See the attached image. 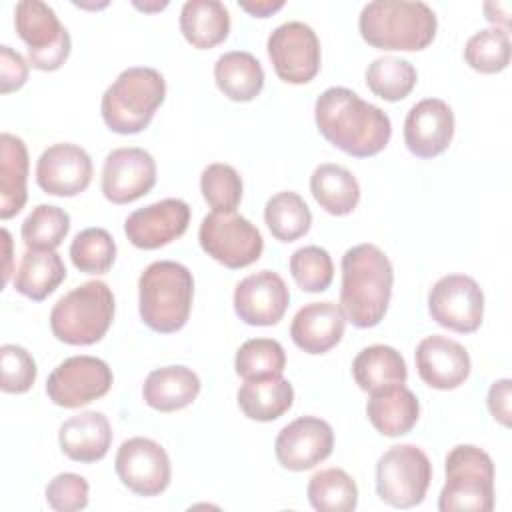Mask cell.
<instances>
[{
	"label": "cell",
	"instance_id": "cell-1",
	"mask_svg": "<svg viewBox=\"0 0 512 512\" xmlns=\"http://www.w3.org/2000/svg\"><path fill=\"white\" fill-rule=\"evenodd\" d=\"M314 120L332 146L354 158L376 156L392 136L390 116L344 86L326 88L316 98Z\"/></svg>",
	"mask_w": 512,
	"mask_h": 512
},
{
	"label": "cell",
	"instance_id": "cell-2",
	"mask_svg": "<svg viewBox=\"0 0 512 512\" xmlns=\"http://www.w3.org/2000/svg\"><path fill=\"white\" fill-rule=\"evenodd\" d=\"M394 270L388 256L376 244H358L342 256L340 308L356 328H372L388 312Z\"/></svg>",
	"mask_w": 512,
	"mask_h": 512
},
{
	"label": "cell",
	"instance_id": "cell-3",
	"mask_svg": "<svg viewBox=\"0 0 512 512\" xmlns=\"http://www.w3.org/2000/svg\"><path fill=\"white\" fill-rule=\"evenodd\" d=\"M436 28L434 10L420 0H374L358 18L360 36L378 50H424L432 44Z\"/></svg>",
	"mask_w": 512,
	"mask_h": 512
},
{
	"label": "cell",
	"instance_id": "cell-4",
	"mask_svg": "<svg viewBox=\"0 0 512 512\" xmlns=\"http://www.w3.org/2000/svg\"><path fill=\"white\" fill-rule=\"evenodd\" d=\"M194 298L192 272L174 260H156L138 278V310L142 322L160 334L184 328Z\"/></svg>",
	"mask_w": 512,
	"mask_h": 512
},
{
	"label": "cell",
	"instance_id": "cell-5",
	"mask_svg": "<svg viewBox=\"0 0 512 512\" xmlns=\"http://www.w3.org/2000/svg\"><path fill=\"white\" fill-rule=\"evenodd\" d=\"M164 96L166 80L156 68H126L102 94V120L116 134H138L148 128Z\"/></svg>",
	"mask_w": 512,
	"mask_h": 512
},
{
	"label": "cell",
	"instance_id": "cell-6",
	"mask_svg": "<svg viewBox=\"0 0 512 512\" xmlns=\"http://www.w3.org/2000/svg\"><path fill=\"white\" fill-rule=\"evenodd\" d=\"M114 294L102 280H90L64 294L50 312L52 334L70 346L100 342L114 320Z\"/></svg>",
	"mask_w": 512,
	"mask_h": 512
},
{
	"label": "cell",
	"instance_id": "cell-7",
	"mask_svg": "<svg viewBox=\"0 0 512 512\" xmlns=\"http://www.w3.org/2000/svg\"><path fill=\"white\" fill-rule=\"evenodd\" d=\"M444 468L440 512H490L494 508V462L488 452L474 444H458L448 452Z\"/></svg>",
	"mask_w": 512,
	"mask_h": 512
},
{
	"label": "cell",
	"instance_id": "cell-8",
	"mask_svg": "<svg viewBox=\"0 0 512 512\" xmlns=\"http://www.w3.org/2000/svg\"><path fill=\"white\" fill-rule=\"evenodd\" d=\"M432 482V464L414 444L390 446L376 462V492L394 508L418 506Z\"/></svg>",
	"mask_w": 512,
	"mask_h": 512
},
{
	"label": "cell",
	"instance_id": "cell-9",
	"mask_svg": "<svg viewBox=\"0 0 512 512\" xmlns=\"http://www.w3.org/2000/svg\"><path fill=\"white\" fill-rule=\"evenodd\" d=\"M14 28L28 48V64L32 68L54 72L70 56V34L46 2H18L14 8Z\"/></svg>",
	"mask_w": 512,
	"mask_h": 512
},
{
	"label": "cell",
	"instance_id": "cell-10",
	"mask_svg": "<svg viewBox=\"0 0 512 512\" xmlns=\"http://www.w3.org/2000/svg\"><path fill=\"white\" fill-rule=\"evenodd\" d=\"M198 240L202 250L230 270L254 264L264 250L260 230L236 212L212 210L202 218Z\"/></svg>",
	"mask_w": 512,
	"mask_h": 512
},
{
	"label": "cell",
	"instance_id": "cell-11",
	"mask_svg": "<svg viewBox=\"0 0 512 512\" xmlns=\"http://www.w3.org/2000/svg\"><path fill=\"white\" fill-rule=\"evenodd\" d=\"M266 50L276 76L288 84H308L320 70V40L304 22L290 20L276 26Z\"/></svg>",
	"mask_w": 512,
	"mask_h": 512
},
{
	"label": "cell",
	"instance_id": "cell-12",
	"mask_svg": "<svg viewBox=\"0 0 512 512\" xmlns=\"http://www.w3.org/2000/svg\"><path fill=\"white\" fill-rule=\"evenodd\" d=\"M110 366L96 356L80 354L62 360L46 380L48 398L62 408L86 406L112 388Z\"/></svg>",
	"mask_w": 512,
	"mask_h": 512
},
{
	"label": "cell",
	"instance_id": "cell-13",
	"mask_svg": "<svg viewBox=\"0 0 512 512\" xmlns=\"http://www.w3.org/2000/svg\"><path fill=\"white\" fill-rule=\"evenodd\" d=\"M428 312L436 324L452 332H476L484 318V294L466 274H446L428 292Z\"/></svg>",
	"mask_w": 512,
	"mask_h": 512
},
{
	"label": "cell",
	"instance_id": "cell-14",
	"mask_svg": "<svg viewBox=\"0 0 512 512\" xmlns=\"http://www.w3.org/2000/svg\"><path fill=\"white\" fill-rule=\"evenodd\" d=\"M114 470L130 492L146 498L162 494L172 478L166 450L156 440L144 436H134L120 444Z\"/></svg>",
	"mask_w": 512,
	"mask_h": 512
},
{
	"label": "cell",
	"instance_id": "cell-15",
	"mask_svg": "<svg viewBox=\"0 0 512 512\" xmlns=\"http://www.w3.org/2000/svg\"><path fill=\"white\" fill-rule=\"evenodd\" d=\"M334 448L332 426L318 416H300L286 424L274 442V454L282 468L304 472L324 462Z\"/></svg>",
	"mask_w": 512,
	"mask_h": 512
},
{
	"label": "cell",
	"instance_id": "cell-16",
	"mask_svg": "<svg viewBox=\"0 0 512 512\" xmlns=\"http://www.w3.org/2000/svg\"><path fill=\"white\" fill-rule=\"evenodd\" d=\"M156 184V162L144 148L112 150L102 168V194L112 204H130L146 196Z\"/></svg>",
	"mask_w": 512,
	"mask_h": 512
},
{
	"label": "cell",
	"instance_id": "cell-17",
	"mask_svg": "<svg viewBox=\"0 0 512 512\" xmlns=\"http://www.w3.org/2000/svg\"><path fill=\"white\" fill-rule=\"evenodd\" d=\"M190 224V206L180 198H164L134 210L124 220V234L140 250L162 248L180 238Z\"/></svg>",
	"mask_w": 512,
	"mask_h": 512
},
{
	"label": "cell",
	"instance_id": "cell-18",
	"mask_svg": "<svg viewBox=\"0 0 512 512\" xmlns=\"http://www.w3.org/2000/svg\"><path fill=\"white\" fill-rule=\"evenodd\" d=\"M290 304V290L280 274L260 270L242 278L234 288V312L250 326L278 324Z\"/></svg>",
	"mask_w": 512,
	"mask_h": 512
},
{
	"label": "cell",
	"instance_id": "cell-19",
	"mask_svg": "<svg viewBox=\"0 0 512 512\" xmlns=\"http://www.w3.org/2000/svg\"><path fill=\"white\" fill-rule=\"evenodd\" d=\"M92 158L70 142L48 146L36 162V184L50 196H76L92 182Z\"/></svg>",
	"mask_w": 512,
	"mask_h": 512
},
{
	"label": "cell",
	"instance_id": "cell-20",
	"mask_svg": "<svg viewBox=\"0 0 512 512\" xmlns=\"http://www.w3.org/2000/svg\"><path fill=\"white\" fill-rule=\"evenodd\" d=\"M454 138V112L440 98L416 102L404 120V144L418 158H434Z\"/></svg>",
	"mask_w": 512,
	"mask_h": 512
},
{
	"label": "cell",
	"instance_id": "cell-21",
	"mask_svg": "<svg viewBox=\"0 0 512 512\" xmlns=\"http://www.w3.org/2000/svg\"><path fill=\"white\" fill-rule=\"evenodd\" d=\"M414 360L420 380L436 390H454L462 386L472 368L468 350L460 342L440 334L420 340Z\"/></svg>",
	"mask_w": 512,
	"mask_h": 512
},
{
	"label": "cell",
	"instance_id": "cell-22",
	"mask_svg": "<svg viewBox=\"0 0 512 512\" xmlns=\"http://www.w3.org/2000/svg\"><path fill=\"white\" fill-rule=\"evenodd\" d=\"M346 316L334 302H310L302 306L290 324L292 342L306 354H326L344 336Z\"/></svg>",
	"mask_w": 512,
	"mask_h": 512
},
{
	"label": "cell",
	"instance_id": "cell-23",
	"mask_svg": "<svg viewBox=\"0 0 512 512\" xmlns=\"http://www.w3.org/2000/svg\"><path fill=\"white\" fill-rule=\"evenodd\" d=\"M58 442L60 450L70 460L92 464L108 454L112 444V426L102 412L86 410L62 422Z\"/></svg>",
	"mask_w": 512,
	"mask_h": 512
},
{
	"label": "cell",
	"instance_id": "cell-24",
	"mask_svg": "<svg viewBox=\"0 0 512 512\" xmlns=\"http://www.w3.org/2000/svg\"><path fill=\"white\" fill-rule=\"evenodd\" d=\"M366 416L382 436H404L420 418V402L410 388L394 384L370 394L366 402Z\"/></svg>",
	"mask_w": 512,
	"mask_h": 512
},
{
	"label": "cell",
	"instance_id": "cell-25",
	"mask_svg": "<svg viewBox=\"0 0 512 512\" xmlns=\"http://www.w3.org/2000/svg\"><path fill=\"white\" fill-rule=\"evenodd\" d=\"M200 394V378L188 366L152 370L142 386L144 402L158 412H176L190 406Z\"/></svg>",
	"mask_w": 512,
	"mask_h": 512
},
{
	"label": "cell",
	"instance_id": "cell-26",
	"mask_svg": "<svg viewBox=\"0 0 512 512\" xmlns=\"http://www.w3.org/2000/svg\"><path fill=\"white\" fill-rule=\"evenodd\" d=\"M28 180V150L22 138L2 132L0 134V218L16 216L26 200Z\"/></svg>",
	"mask_w": 512,
	"mask_h": 512
},
{
	"label": "cell",
	"instance_id": "cell-27",
	"mask_svg": "<svg viewBox=\"0 0 512 512\" xmlns=\"http://www.w3.org/2000/svg\"><path fill=\"white\" fill-rule=\"evenodd\" d=\"M180 32L188 44L208 50L230 34V12L218 0H188L180 10Z\"/></svg>",
	"mask_w": 512,
	"mask_h": 512
},
{
	"label": "cell",
	"instance_id": "cell-28",
	"mask_svg": "<svg viewBox=\"0 0 512 512\" xmlns=\"http://www.w3.org/2000/svg\"><path fill=\"white\" fill-rule=\"evenodd\" d=\"M218 90L234 102H250L264 88V68L258 58L244 50H232L218 56L214 64Z\"/></svg>",
	"mask_w": 512,
	"mask_h": 512
},
{
	"label": "cell",
	"instance_id": "cell-29",
	"mask_svg": "<svg viewBox=\"0 0 512 512\" xmlns=\"http://www.w3.org/2000/svg\"><path fill=\"white\" fill-rule=\"evenodd\" d=\"M66 280V266L56 250L28 248L14 272V288L18 294L42 302Z\"/></svg>",
	"mask_w": 512,
	"mask_h": 512
},
{
	"label": "cell",
	"instance_id": "cell-30",
	"mask_svg": "<svg viewBox=\"0 0 512 512\" xmlns=\"http://www.w3.org/2000/svg\"><path fill=\"white\" fill-rule=\"evenodd\" d=\"M352 376L360 390L372 394L394 384H404L408 370L402 354L396 348L372 344L356 354L352 362Z\"/></svg>",
	"mask_w": 512,
	"mask_h": 512
},
{
	"label": "cell",
	"instance_id": "cell-31",
	"mask_svg": "<svg viewBox=\"0 0 512 512\" xmlns=\"http://www.w3.org/2000/svg\"><path fill=\"white\" fill-rule=\"evenodd\" d=\"M310 192L320 208L332 216H346L354 212L360 202V184L354 174L332 162L314 168L310 176Z\"/></svg>",
	"mask_w": 512,
	"mask_h": 512
},
{
	"label": "cell",
	"instance_id": "cell-32",
	"mask_svg": "<svg viewBox=\"0 0 512 512\" xmlns=\"http://www.w3.org/2000/svg\"><path fill=\"white\" fill-rule=\"evenodd\" d=\"M236 398L246 418L256 422H272L292 408L294 388L280 374V376L244 382Z\"/></svg>",
	"mask_w": 512,
	"mask_h": 512
},
{
	"label": "cell",
	"instance_id": "cell-33",
	"mask_svg": "<svg viewBox=\"0 0 512 512\" xmlns=\"http://www.w3.org/2000/svg\"><path fill=\"white\" fill-rule=\"evenodd\" d=\"M264 222L276 240L294 242L310 230L312 212L300 194L284 190L268 198L264 206Z\"/></svg>",
	"mask_w": 512,
	"mask_h": 512
},
{
	"label": "cell",
	"instance_id": "cell-34",
	"mask_svg": "<svg viewBox=\"0 0 512 512\" xmlns=\"http://www.w3.org/2000/svg\"><path fill=\"white\" fill-rule=\"evenodd\" d=\"M308 502L320 512H352L358 504V486L342 468H326L308 480Z\"/></svg>",
	"mask_w": 512,
	"mask_h": 512
},
{
	"label": "cell",
	"instance_id": "cell-35",
	"mask_svg": "<svg viewBox=\"0 0 512 512\" xmlns=\"http://www.w3.org/2000/svg\"><path fill=\"white\" fill-rule=\"evenodd\" d=\"M418 72L406 58L380 56L366 68V86L386 102L404 100L416 86Z\"/></svg>",
	"mask_w": 512,
	"mask_h": 512
},
{
	"label": "cell",
	"instance_id": "cell-36",
	"mask_svg": "<svg viewBox=\"0 0 512 512\" xmlns=\"http://www.w3.org/2000/svg\"><path fill=\"white\" fill-rule=\"evenodd\" d=\"M70 232V216L54 204H38L24 218L20 234L26 248L56 250Z\"/></svg>",
	"mask_w": 512,
	"mask_h": 512
},
{
	"label": "cell",
	"instance_id": "cell-37",
	"mask_svg": "<svg viewBox=\"0 0 512 512\" xmlns=\"http://www.w3.org/2000/svg\"><path fill=\"white\" fill-rule=\"evenodd\" d=\"M234 368L244 382L280 376L286 368V352L278 340L250 338L238 348Z\"/></svg>",
	"mask_w": 512,
	"mask_h": 512
},
{
	"label": "cell",
	"instance_id": "cell-38",
	"mask_svg": "<svg viewBox=\"0 0 512 512\" xmlns=\"http://www.w3.org/2000/svg\"><path fill=\"white\" fill-rule=\"evenodd\" d=\"M510 50V32L492 26L468 38L464 46V60L480 74H496L508 68Z\"/></svg>",
	"mask_w": 512,
	"mask_h": 512
},
{
	"label": "cell",
	"instance_id": "cell-39",
	"mask_svg": "<svg viewBox=\"0 0 512 512\" xmlns=\"http://www.w3.org/2000/svg\"><path fill=\"white\" fill-rule=\"evenodd\" d=\"M70 260L84 274H106L116 260V242L106 228H86L74 236Z\"/></svg>",
	"mask_w": 512,
	"mask_h": 512
},
{
	"label": "cell",
	"instance_id": "cell-40",
	"mask_svg": "<svg viewBox=\"0 0 512 512\" xmlns=\"http://www.w3.org/2000/svg\"><path fill=\"white\" fill-rule=\"evenodd\" d=\"M200 192L212 210L236 212L242 200V178L230 164L214 162L200 174Z\"/></svg>",
	"mask_w": 512,
	"mask_h": 512
},
{
	"label": "cell",
	"instance_id": "cell-41",
	"mask_svg": "<svg viewBox=\"0 0 512 512\" xmlns=\"http://www.w3.org/2000/svg\"><path fill=\"white\" fill-rule=\"evenodd\" d=\"M290 274L300 290L316 294L328 290L334 278V264L330 254L320 246H302L290 256Z\"/></svg>",
	"mask_w": 512,
	"mask_h": 512
},
{
	"label": "cell",
	"instance_id": "cell-42",
	"mask_svg": "<svg viewBox=\"0 0 512 512\" xmlns=\"http://www.w3.org/2000/svg\"><path fill=\"white\" fill-rule=\"evenodd\" d=\"M0 388L6 394H24L36 382V362L30 352L18 344L0 346Z\"/></svg>",
	"mask_w": 512,
	"mask_h": 512
},
{
	"label": "cell",
	"instance_id": "cell-43",
	"mask_svg": "<svg viewBox=\"0 0 512 512\" xmlns=\"http://www.w3.org/2000/svg\"><path fill=\"white\" fill-rule=\"evenodd\" d=\"M88 480L74 472L54 476L46 486V502L56 512H76L88 506Z\"/></svg>",
	"mask_w": 512,
	"mask_h": 512
},
{
	"label": "cell",
	"instance_id": "cell-44",
	"mask_svg": "<svg viewBox=\"0 0 512 512\" xmlns=\"http://www.w3.org/2000/svg\"><path fill=\"white\" fill-rule=\"evenodd\" d=\"M28 62L22 54L12 50L10 46H0V92L10 94L20 90L28 80Z\"/></svg>",
	"mask_w": 512,
	"mask_h": 512
},
{
	"label": "cell",
	"instance_id": "cell-45",
	"mask_svg": "<svg viewBox=\"0 0 512 512\" xmlns=\"http://www.w3.org/2000/svg\"><path fill=\"white\" fill-rule=\"evenodd\" d=\"M510 398L512 382L508 378L496 380L488 390V410L502 426H510Z\"/></svg>",
	"mask_w": 512,
	"mask_h": 512
},
{
	"label": "cell",
	"instance_id": "cell-46",
	"mask_svg": "<svg viewBox=\"0 0 512 512\" xmlns=\"http://www.w3.org/2000/svg\"><path fill=\"white\" fill-rule=\"evenodd\" d=\"M240 8L256 18H268L280 8H284V0H256V2H240Z\"/></svg>",
	"mask_w": 512,
	"mask_h": 512
},
{
	"label": "cell",
	"instance_id": "cell-47",
	"mask_svg": "<svg viewBox=\"0 0 512 512\" xmlns=\"http://www.w3.org/2000/svg\"><path fill=\"white\" fill-rule=\"evenodd\" d=\"M484 14H486V20H490L494 26L508 30V26H510V4L486 2L484 4Z\"/></svg>",
	"mask_w": 512,
	"mask_h": 512
},
{
	"label": "cell",
	"instance_id": "cell-48",
	"mask_svg": "<svg viewBox=\"0 0 512 512\" xmlns=\"http://www.w3.org/2000/svg\"><path fill=\"white\" fill-rule=\"evenodd\" d=\"M2 238H4V252H6V266H4V284L10 280V248H12V238L6 228H2Z\"/></svg>",
	"mask_w": 512,
	"mask_h": 512
},
{
	"label": "cell",
	"instance_id": "cell-49",
	"mask_svg": "<svg viewBox=\"0 0 512 512\" xmlns=\"http://www.w3.org/2000/svg\"><path fill=\"white\" fill-rule=\"evenodd\" d=\"M134 6L138 8V10H144V12H154V10H162V8H166L168 6V2H144V4H140V2H134Z\"/></svg>",
	"mask_w": 512,
	"mask_h": 512
}]
</instances>
